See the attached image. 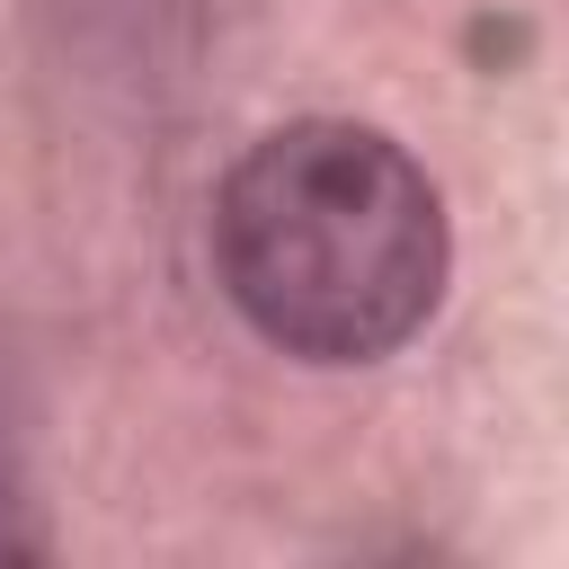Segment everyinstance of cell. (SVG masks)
<instances>
[{
  "instance_id": "1",
  "label": "cell",
  "mask_w": 569,
  "mask_h": 569,
  "mask_svg": "<svg viewBox=\"0 0 569 569\" xmlns=\"http://www.w3.org/2000/svg\"><path fill=\"white\" fill-rule=\"evenodd\" d=\"M445 267L436 178L356 116H293L213 187V276L231 311L302 365H373L418 338Z\"/></svg>"
}]
</instances>
